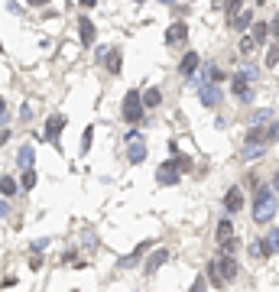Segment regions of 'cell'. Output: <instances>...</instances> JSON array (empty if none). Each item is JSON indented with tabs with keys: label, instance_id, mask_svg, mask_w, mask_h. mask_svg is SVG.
Listing matches in <instances>:
<instances>
[{
	"label": "cell",
	"instance_id": "7",
	"mask_svg": "<svg viewBox=\"0 0 279 292\" xmlns=\"http://www.w3.org/2000/svg\"><path fill=\"white\" fill-rule=\"evenodd\" d=\"M256 250H260L263 256H276L279 253V227H269V231L263 234V240H260Z\"/></svg>",
	"mask_w": 279,
	"mask_h": 292
},
{
	"label": "cell",
	"instance_id": "26",
	"mask_svg": "<svg viewBox=\"0 0 279 292\" xmlns=\"http://www.w3.org/2000/svg\"><path fill=\"white\" fill-rule=\"evenodd\" d=\"M94 143V127H85V133H81V153H88Z\"/></svg>",
	"mask_w": 279,
	"mask_h": 292
},
{
	"label": "cell",
	"instance_id": "9",
	"mask_svg": "<svg viewBox=\"0 0 279 292\" xmlns=\"http://www.w3.org/2000/svg\"><path fill=\"white\" fill-rule=\"evenodd\" d=\"M188 39V26L185 23H172L166 30V46H182Z\"/></svg>",
	"mask_w": 279,
	"mask_h": 292
},
{
	"label": "cell",
	"instance_id": "38",
	"mask_svg": "<svg viewBox=\"0 0 279 292\" xmlns=\"http://www.w3.org/2000/svg\"><path fill=\"white\" fill-rule=\"evenodd\" d=\"M4 214H7V201H0V218H4Z\"/></svg>",
	"mask_w": 279,
	"mask_h": 292
},
{
	"label": "cell",
	"instance_id": "17",
	"mask_svg": "<svg viewBox=\"0 0 279 292\" xmlns=\"http://www.w3.org/2000/svg\"><path fill=\"white\" fill-rule=\"evenodd\" d=\"M33 156H36L33 143H23V146H20V153H17V163L23 166V172H26V169H33Z\"/></svg>",
	"mask_w": 279,
	"mask_h": 292
},
{
	"label": "cell",
	"instance_id": "16",
	"mask_svg": "<svg viewBox=\"0 0 279 292\" xmlns=\"http://www.w3.org/2000/svg\"><path fill=\"white\" fill-rule=\"evenodd\" d=\"M162 263H169V250H166V247L153 250V256H149V260H146V273H156V269H159Z\"/></svg>",
	"mask_w": 279,
	"mask_h": 292
},
{
	"label": "cell",
	"instance_id": "36",
	"mask_svg": "<svg viewBox=\"0 0 279 292\" xmlns=\"http://www.w3.org/2000/svg\"><path fill=\"white\" fill-rule=\"evenodd\" d=\"M4 117H7V101L0 97V120H4Z\"/></svg>",
	"mask_w": 279,
	"mask_h": 292
},
{
	"label": "cell",
	"instance_id": "34",
	"mask_svg": "<svg viewBox=\"0 0 279 292\" xmlns=\"http://www.w3.org/2000/svg\"><path fill=\"white\" fill-rule=\"evenodd\" d=\"M46 243H49V237H39L36 243H33V253H39V250H43V247H46Z\"/></svg>",
	"mask_w": 279,
	"mask_h": 292
},
{
	"label": "cell",
	"instance_id": "22",
	"mask_svg": "<svg viewBox=\"0 0 279 292\" xmlns=\"http://www.w3.org/2000/svg\"><path fill=\"white\" fill-rule=\"evenodd\" d=\"M20 192V185H17V179H10V176H0V195H17Z\"/></svg>",
	"mask_w": 279,
	"mask_h": 292
},
{
	"label": "cell",
	"instance_id": "1",
	"mask_svg": "<svg viewBox=\"0 0 279 292\" xmlns=\"http://www.w3.org/2000/svg\"><path fill=\"white\" fill-rule=\"evenodd\" d=\"M273 218H276V195L260 185L253 192V221L256 224H269Z\"/></svg>",
	"mask_w": 279,
	"mask_h": 292
},
{
	"label": "cell",
	"instance_id": "12",
	"mask_svg": "<svg viewBox=\"0 0 279 292\" xmlns=\"http://www.w3.org/2000/svg\"><path fill=\"white\" fill-rule=\"evenodd\" d=\"M201 68V59H198V52H185V59L179 62V72L185 75V78H192L195 72Z\"/></svg>",
	"mask_w": 279,
	"mask_h": 292
},
{
	"label": "cell",
	"instance_id": "28",
	"mask_svg": "<svg viewBox=\"0 0 279 292\" xmlns=\"http://www.w3.org/2000/svg\"><path fill=\"white\" fill-rule=\"evenodd\" d=\"M237 247H240V240H234V237H230L227 243H221V250H224V256H234V253H237Z\"/></svg>",
	"mask_w": 279,
	"mask_h": 292
},
{
	"label": "cell",
	"instance_id": "31",
	"mask_svg": "<svg viewBox=\"0 0 279 292\" xmlns=\"http://www.w3.org/2000/svg\"><path fill=\"white\" fill-rule=\"evenodd\" d=\"M188 292H205V276H198V279L192 282V289H188Z\"/></svg>",
	"mask_w": 279,
	"mask_h": 292
},
{
	"label": "cell",
	"instance_id": "29",
	"mask_svg": "<svg viewBox=\"0 0 279 292\" xmlns=\"http://www.w3.org/2000/svg\"><path fill=\"white\" fill-rule=\"evenodd\" d=\"M253 49H256L253 39H250V36H240V52H243V55H247V52H253Z\"/></svg>",
	"mask_w": 279,
	"mask_h": 292
},
{
	"label": "cell",
	"instance_id": "18",
	"mask_svg": "<svg viewBox=\"0 0 279 292\" xmlns=\"http://www.w3.org/2000/svg\"><path fill=\"white\" fill-rule=\"evenodd\" d=\"M214 237H217V243H227L230 237H234V227H230V221H227V218H221V221H217Z\"/></svg>",
	"mask_w": 279,
	"mask_h": 292
},
{
	"label": "cell",
	"instance_id": "33",
	"mask_svg": "<svg viewBox=\"0 0 279 292\" xmlns=\"http://www.w3.org/2000/svg\"><path fill=\"white\" fill-rule=\"evenodd\" d=\"M266 117H269V110H256V114H253V127H256L260 120H266Z\"/></svg>",
	"mask_w": 279,
	"mask_h": 292
},
{
	"label": "cell",
	"instance_id": "8",
	"mask_svg": "<svg viewBox=\"0 0 279 292\" xmlns=\"http://www.w3.org/2000/svg\"><path fill=\"white\" fill-rule=\"evenodd\" d=\"M214 263H217V273H221V279H224V282L237 279L240 266H237V260H234V256H221V260H214Z\"/></svg>",
	"mask_w": 279,
	"mask_h": 292
},
{
	"label": "cell",
	"instance_id": "27",
	"mask_svg": "<svg viewBox=\"0 0 279 292\" xmlns=\"http://www.w3.org/2000/svg\"><path fill=\"white\" fill-rule=\"evenodd\" d=\"M172 163H175V169H179V172H188V169H192V156H175Z\"/></svg>",
	"mask_w": 279,
	"mask_h": 292
},
{
	"label": "cell",
	"instance_id": "5",
	"mask_svg": "<svg viewBox=\"0 0 279 292\" xmlns=\"http://www.w3.org/2000/svg\"><path fill=\"white\" fill-rule=\"evenodd\" d=\"M179 176H182V172L175 169L172 159H166V163L156 169V182H159V185H179Z\"/></svg>",
	"mask_w": 279,
	"mask_h": 292
},
{
	"label": "cell",
	"instance_id": "2",
	"mask_svg": "<svg viewBox=\"0 0 279 292\" xmlns=\"http://www.w3.org/2000/svg\"><path fill=\"white\" fill-rule=\"evenodd\" d=\"M140 117H143V94H140V88H130L124 97V120L140 123Z\"/></svg>",
	"mask_w": 279,
	"mask_h": 292
},
{
	"label": "cell",
	"instance_id": "15",
	"mask_svg": "<svg viewBox=\"0 0 279 292\" xmlns=\"http://www.w3.org/2000/svg\"><path fill=\"white\" fill-rule=\"evenodd\" d=\"M127 159H130L133 166H140L143 159H146V143H143V140H133L130 146H127Z\"/></svg>",
	"mask_w": 279,
	"mask_h": 292
},
{
	"label": "cell",
	"instance_id": "4",
	"mask_svg": "<svg viewBox=\"0 0 279 292\" xmlns=\"http://www.w3.org/2000/svg\"><path fill=\"white\" fill-rule=\"evenodd\" d=\"M195 85H198V97H201L205 107H217V104H221V91H217V85H211V81H205V78H198Z\"/></svg>",
	"mask_w": 279,
	"mask_h": 292
},
{
	"label": "cell",
	"instance_id": "19",
	"mask_svg": "<svg viewBox=\"0 0 279 292\" xmlns=\"http://www.w3.org/2000/svg\"><path fill=\"white\" fill-rule=\"evenodd\" d=\"M230 26H234V30H247V26H253V13H250V10H240V13H237V17H230Z\"/></svg>",
	"mask_w": 279,
	"mask_h": 292
},
{
	"label": "cell",
	"instance_id": "35",
	"mask_svg": "<svg viewBox=\"0 0 279 292\" xmlns=\"http://www.w3.org/2000/svg\"><path fill=\"white\" fill-rule=\"evenodd\" d=\"M7 140H10V130H4V127H0V146H4Z\"/></svg>",
	"mask_w": 279,
	"mask_h": 292
},
{
	"label": "cell",
	"instance_id": "30",
	"mask_svg": "<svg viewBox=\"0 0 279 292\" xmlns=\"http://www.w3.org/2000/svg\"><path fill=\"white\" fill-rule=\"evenodd\" d=\"M43 263H46V260H43L39 253H33V256H30V269H33V273H36V269H43Z\"/></svg>",
	"mask_w": 279,
	"mask_h": 292
},
{
	"label": "cell",
	"instance_id": "11",
	"mask_svg": "<svg viewBox=\"0 0 279 292\" xmlns=\"http://www.w3.org/2000/svg\"><path fill=\"white\" fill-rule=\"evenodd\" d=\"M149 247H153V240H143L140 243V247L137 250H133V253H127V256H120V260H117V266H124V269H130V266H137V263H140V256L143 253H146V250Z\"/></svg>",
	"mask_w": 279,
	"mask_h": 292
},
{
	"label": "cell",
	"instance_id": "23",
	"mask_svg": "<svg viewBox=\"0 0 279 292\" xmlns=\"http://www.w3.org/2000/svg\"><path fill=\"white\" fill-rule=\"evenodd\" d=\"M266 36H269V23H253V36H250V39H253L256 46H263Z\"/></svg>",
	"mask_w": 279,
	"mask_h": 292
},
{
	"label": "cell",
	"instance_id": "10",
	"mask_svg": "<svg viewBox=\"0 0 279 292\" xmlns=\"http://www.w3.org/2000/svg\"><path fill=\"white\" fill-rule=\"evenodd\" d=\"M224 208H227V214H237V211H243V192L237 189H227V195H224Z\"/></svg>",
	"mask_w": 279,
	"mask_h": 292
},
{
	"label": "cell",
	"instance_id": "32",
	"mask_svg": "<svg viewBox=\"0 0 279 292\" xmlns=\"http://www.w3.org/2000/svg\"><path fill=\"white\" fill-rule=\"evenodd\" d=\"M269 33H273V36L279 39V13H276V17H273V23H269Z\"/></svg>",
	"mask_w": 279,
	"mask_h": 292
},
{
	"label": "cell",
	"instance_id": "14",
	"mask_svg": "<svg viewBox=\"0 0 279 292\" xmlns=\"http://www.w3.org/2000/svg\"><path fill=\"white\" fill-rule=\"evenodd\" d=\"M104 65H107V72H111V75H120V68H124V55H120V49H107Z\"/></svg>",
	"mask_w": 279,
	"mask_h": 292
},
{
	"label": "cell",
	"instance_id": "39",
	"mask_svg": "<svg viewBox=\"0 0 279 292\" xmlns=\"http://www.w3.org/2000/svg\"><path fill=\"white\" fill-rule=\"evenodd\" d=\"M273 136H276V140H279V123H276V127H273Z\"/></svg>",
	"mask_w": 279,
	"mask_h": 292
},
{
	"label": "cell",
	"instance_id": "13",
	"mask_svg": "<svg viewBox=\"0 0 279 292\" xmlns=\"http://www.w3.org/2000/svg\"><path fill=\"white\" fill-rule=\"evenodd\" d=\"M78 36H81V43H85V46H94V39H98V30H94V23H91V20H88V17H81L78 20Z\"/></svg>",
	"mask_w": 279,
	"mask_h": 292
},
{
	"label": "cell",
	"instance_id": "24",
	"mask_svg": "<svg viewBox=\"0 0 279 292\" xmlns=\"http://www.w3.org/2000/svg\"><path fill=\"white\" fill-rule=\"evenodd\" d=\"M36 182H39L36 169H26V172H23V182H20V189H36Z\"/></svg>",
	"mask_w": 279,
	"mask_h": 292
},
{
	"label": "cell",
	"instance_id": "37",
	"mask_svg": "<svg viewBox=\"0 0 279 292\" xmlns=\"http://www.w3.org/2000/svg\"><path fill=\"white\" fill-rule=\"evenodd\" d=\"M279 192V172H276V176H273V195Z\"/></svg>",
	"mask_w": 279,
	"mask_h": 292
},
{
	"label": "cell",
	"instance_id": "3",
	"mask_svg": "<svg viewBox=\"0 0 279 292\" xmlns=\"http://www.w3.org/2000/svg\"><path fill=\"white\" fill-rule=\"evenodd\" d=\"M269 143H276L273 127H250V133H243V146H260V150H269Z\"/></svg>",
	"mask_w": 279,
	"mask_h": 292
},
{
	"label": "cell",
	"instance_id": "6",
	"mask_svg": "<svg viewBox=\"0 0 279 292\" xmlns=\"http://www.w3.org/2000/svg\"><path fill=\"white\" fill-rule=\"evenodd\" d=\"M65 114H49V120H46V140H52V143H59V136H62V130H65Z\"/></svg>",
	"mask_w": 279,
	"mask_h": 292
},
{
	"label": "cell",
	"instance_id": "20",
	"mask_svg": "<svg viewBox=\"0 0 279 292\" xmlns=\"http://www.w3.org/2000/svg\"><path fill=\"white\" fill-rule=\"evenodd\" d=\"M159 104H162L159 88H146V91H143V107H159Z\"/></svg>",
	"mask_w": 279,
	"mask_h": 292
},
{
	"label": "cell",
	"instance_id": "21",
	"mask_svg": "<svg viewBox=\"0 0 279 292\" xmlns=\"http://www.w3.org/2000/svg\"><path fill=\"white\" fill-rule=\"evenodd\" d=\"M205 276H208V282H211V286H214V289H224V279H221V273H217V263H214V260L208 263Z\"/></svg>",
	"mask_w": 279,
	"mask_h": 292
},
{
	"label": "cell",
	"instance_id": "25",
	"mask_svg": "<svg viewBox=\"0 0 279 292\" xmlns=\"http://www.w3.org/2000/svg\"><path fill=\"white\" fill-rule=\"evenodd\" d=\"M266 68H276L279 65V39H276V46H269V52H266Z\"/></svg>",
	"mask_w": 279,
	"mask_h": 292
}]
</instances>
